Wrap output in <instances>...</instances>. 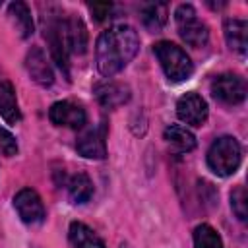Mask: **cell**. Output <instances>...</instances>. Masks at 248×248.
<instances>
[{
  "mask_svg": "<svg viewBox=\"0 0 248 248\" xmlns=\"http://www.w3.org/2000/svg\"><path fill=\"white\" fill-rule=\"evenodd\" d=\"M140 50V37L134 27L126 23L105 29L95 45L97 68L105 78H112L124 70Z\"/></svg>",
  "mask_w": 248,
  "mask_h": 248,
  "instance_id": "obj_1",
  "label": "cell"
},
{
  "mask_svg": "<svg viewBox=\"0 0 248 248\" xmlns=\"http://www.w3.org/2000/svg\"><path fill=\"white\" fill-rule=\"evenodd\" d=\"M153 52L165 72V76L169 78V81H184L192 76L194 72V64L190 60V56L174 43L170 41H159L153 45Z\"/></svg>",
  "mask_w": 248,
  "mask_h": 248,
  "instance_id": "obj_2",
  "label": "cell"
},
{
  "mask_svg": "<svg viewBox=\"0 0 248 248\" xmlns=\"http://www.w3.org/2000/svg\"><path fill=\"white\" fill-rule=\"evenodd\" d=\"M242 161L240 143L232 136L217 138L207 151V167L219 176H231L236 172Z\"/></svg>",
  "mask_w": 248,
  "mask_h": 248,
  "instance_id": "obj_3",
  "label": "cell"
},
{
  "mask_svg": "<svg viewBox=\"0 0 248 248\" xmlns=\"http://www.w3.org/2000/svg\"><path fill=\"white\" fill-rule=\"evenodd\" d=\"M174 19H176V27H178V35L182 37V41L194 48H202L207 45L209 41V31L207 25L198 17L194 6L190 4H180L174 12Z\"/></svg>",
  "mask_w": 248,
  "mask_h": 248,
  "instance_id": "obj_4",
  "label": "cell"
},
{
  "mask_svg": "<svg viewBox=\"0 0 248 248\" xmlns=\"http://www.w3.org/2000/svg\"><path fill=\"white\" fill-rule=\"evenodd\" d=\"M45 39L48 43V48H50L54 62L64 72L66 79H70V52H68L66 37H64V19L48 17L45 23Z\"/></svg>",
  "mask_w": 248,
  "mask_h": 248,
  "instance_id": "obj_5",
  "label": "cell"
},
{
  "mask_svg": "<svg viewBox=\"0 0 248 248\" xmlns=\"http://www.w3.org/2000/svg\"><path fill=\"white\" fill-rule=\"evenodd\" d=\"M211 95L223 105H238L246 97V83L236 74H221L211 81Z\"/></svg>",
  "mask_w": 248,
  "mask_h": 248,
  "instance_id": "obj_6",
  "label": "cell"
},
{
  "mask_svg": "<svg viewBox=\"0 0 248 248\" xmlns=\"http://www.w3.org/2000/svg\"><path fill=\"white\" fill-rule=\"evenodd\" d=\"M14 207L17 211V215L21 217L23 223L27 225H37L45 221V205L43 200L39 198V194L33 188H21L16 196H14Z\"/></svg>",
  "mask_w": 248,
  "mask_h": 248,
  "instance_id": "obj_7",
  "label": "cell"
},
{
  "mask_svg": "<svg viewBox=\"0 0 248 248\" xmlns=\"http://www.w3.org/2000/svg\"><path fill=\"white\" fill-rule=\"evenodd\" d=\"M76 149L85 159H105L107 157V126L99 124L83 130L76 141Z\"/></svg>",
  "mask_w": 248,
  "mask_h": 248,
  "instance_id": "obj_8",
  "label": "cell"
},
{
  "mask_svg": "<svg viewBox=\"0 0 248 248\" xmlns=\"http://www.w3.org/2000/svg\"><path fill=\"white\" fill-rule=\"evenodd\" d=\"M176 114L184 124L190 126H202L207 120V103L202 95L190 91L182 95L176 103Z\"/></svg>",
  "mask_w": 248,
  "mask_h": 248,
  "instance_id": "obj_9",
  "label": "cell"
},
{
  "mask_svg": "<svg viewBox=\"0 0 248 248\" xmlns=\"http://www.w3.org/2000/svg\"><path fill=\"white\" fill-rule=\"evenodd\" d=\"M48 118L56 126H66V128H83L87 122L85 110L70 101H58L48 108Z\"/></svg>",
  "mask_w": 248,
  "mask_h": 248,
  "instance_id": "obj_10",
  "label": "cell"
},
{
  "mask_svg": "<svg viewBox=\"0 0 248 248\" xmlns=\"http://www.w3.org/2000/svg\"><path fill=\"white\" fill-rule=\"evenodd\" d=\"M25 68H27V74L31 76V79L43 87H50L52 81H54V74H52V68L46 60V54L43 52V48L39 46H33L27 56H25Z\"/></svg>",
  "mask_w": 248,
  "mask_h": 248,
  "instance_id": "obj_11",
  "label": "cell"
},
{
  "mask_svg": "<svg viewBox=\"0 0 248 248\" xmlns=\"http://www.w3.org/2000/svg\"><path fill=\"white\" fill-rule=\"evenodd\" d=\"M95 95H97V101L105 107V108H114V107H120L124 105L128 99H130V89L122 83H116V81H103V83H97L95 85Z\"/></svg>",
  "mask_w": 248,
  "mask_h": 248,
  "instance_id": "obj_12",
  "label": "cell"
},
{
  "mask_svg": "<svg viewBox=\"0 0 248 248\" xmlns=\"http://www.w3.org/2000/svg\"><path fill=\"white\" fill-rule=\"evenodd\" d=\"M64 37H66V46L68 52L74 54H83L87 48V29L83 21L78 16L66 17L64 19Z\"/></svg>",
  "mask_w": 248,
  "mask_h": 248,
  "instance_id": "obj_13",
  "label": "cell"
},
{
  "mask_svg": "<svg viewBox=\"0 0 248 248\" xmlns=\"http://www.w3.org/2000/svg\"><path fill=\"white\" fill-rule=\"evenodd\" d=\"M225 39H227V45L244 54L246 52V46H248V23L244 19H236V17H229L225 19Z\"/></svg>",
  "mask_w": 248,
  "mask_h": 248,
  "instance_id": "obj_14",
  "label": "cell"
},
{
  "mask_svg": "<svg viewBox=\"0 0 248 248\" xmlns=\"http://www.w3.org/2000/svg\"><path fill=\"white\" fill-rule=\"evenodd\" d=\"M68 236L74 248H105V242L97 236V232L79 221H74L70 225Z\"/></svg>",
  "mask_w": 248,
  "mask_h": 248,
  "instance_id": "obj_15",
  "label": "cell"
},
{
  "mask_svg": "<svg viewBox=\"0 0 248 248\" xmlns=\"http://www.w3.org/2000/svg\"><path fill=\"white\" fill-rule=\"evenodd\" d=\"M0 116L8 124H17L21 120V112L16 99V89L10 81L0 83Z\"/></svg>",
  "mask_w": 248,
  "mask_h": 248,
  "instance_id": "obj_16",
  "label": "cell"
},
{
  "mask_svg": "<svg viewBox=\"0 0 248 248\" xmlns=\"http://www.w3.org/2000/svg\"><path fill=\"white\" fill-rule=\"evenodd\" d=\"M8 16L21 39H27L33 35V17L25 2H12L8 6Z\"/></svg>",
  "mask_w": 248,
  "mask_h": 248,
  "instance_id": "obj_17",
  "label": "cell"
},
{
  "mask_svg": "<svg viewBox=\"0 0 248 248\" xmlns=\"http://www.w3.org/2000/svg\"><path fill=\"white\" fill-rule=\"evenodd\" d=\"M165 140L180 153H188L196 147V136L186 130L184 126H178V124H172L169 128H165Z\"/></svg>",
  "mask_w": 248,
  "mask_h": 248,
  "instance_id": "obj_18",
  "label": "cell"
},
{
  "mask_svg": "<svg viewBox=\"0 0 248 248\" xmlns=\"http://www.w3.org/2000/svg\"><path fill=\"white\" fill-rule=\"evenodd\" d=\"M68 192H70V198L76 203H85L93 196V182L89 180V176L85 172H78V174H74L70 178Z\"/></svg>",
  "mask_w": 248,
  "mask_h": 248,
  "instance_id": "obj_19",
  "label": "cell"
},
{
  "mask_svg": "<svg viewBox=\"0 0 248 248\" xmlns=\"http://www.w3.org/2000/svg\"><path fill=\"white\" fill-rule=\"evenodd\" d=\"M141 21L149 31H153V33L161 31L165 21H167V6L157 4V2L155 4H145L141 8Z\"/></svg>",
  "mask_w": 248,
  "mask_h": 248,
  "instance_id": "obj_20",
  "label": "cell"
},
{
  "mask_svg": "<svg viewBox=\"0 0 248 248\" xmlns=\"http://www.w3.org/2000/svg\"><path fill=\"white\" fill-rule=\"evenodd\" d=\"M194 248H225V246L219 232L211 225L202 223L194 229Z\"/></svg>",
  "mask_w": 248,
  "mask_h": 248,
  "instance_id": "obj_21",
  "label": "cell"
},
{
  "mask_svg": "<svg viewBox=\"0 0 248 248\" xmlns=\"http://www.w3.org/2000/svg\"><path fill=\"white\" fill-rule=\"evenodd\" d=\"M231 207H232L234 215L240 221H246V217H248V196H246L244 186H236L231 192Z\"/></svg>",
  "mask_w": 248,
  "mask_h": 248,
  "instance_id": "obj_22",
  "label": "cell"
},
{
  "mask_svg": "<svg viewBox=\"0 0 248 248\" xmlns=\"http://www.w3.org/2000/svg\"><path fill=\"white\" fill-rule=\"evenodd\" d=\"M0 151L6 157L17 155V141H16V138L6 128H2V126H0Z\"/></svg>",
  "mask_w": 248,
  "mask_h": 248,
  "instance_id": "obj_23",
  "label": "cell"
},
{
  "mask_svg": "<svg viewBox=\"0 0 248 248\" xmlns=\"http://www.w3.org/2000/svg\"><path fill=\"white\" fill-rule=\"evenodd\" d=\"M89 10H91V14L95 16V19L103 21L105 17H108V14H110L112 6H110V4H107V2H97V4H91V6H89Z\"/></svg>",
  "mask_w": 248,
  "mask_h": 248,
  "instance_id": "obj_24",
  "label": "cell"
}]
</instances>
